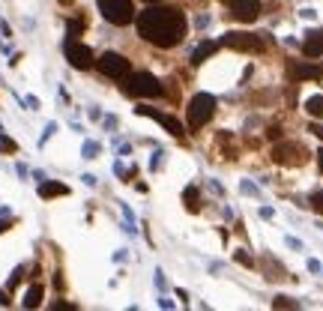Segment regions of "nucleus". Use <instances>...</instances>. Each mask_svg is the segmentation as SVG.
<instances>
[{
  "label": "nucleus",
  "mask_w": 323,
  "mask_h": 311,
  "mask_svg": "<svg viewBox=\"0 0 323 311\" xmlns=\"http://www.w3.org/2000/svg\"><path fill=\"white\" fill-rule=\"evenodd\" d=\"M54 311H75V306H69V303H57Z\"/></svg>",
  "instance_id": "5701e85b"
},
{
  "label": "nucleus",
  "mask_w": 323,
  "mask_h": 311,
  "mask_svg": "<svg viewBox=\"0 0 323 311\" xmlns=\"http://www.w3.org/2000/svg\"><path fill=\"white\" fill-rule=\"evenodd\" d=\"M15 150H18V144H15L12 138H3V135H0V153H15Z\"/></svg>",
  "instance_id": "6ab92c4d"
},
{
  "label": "nucleus",
  "mask_w": 323,
  "mask_h": 311,
  "mask_svg": "<svg viewBox=\"0 0 323 311\" xmlns=\"http://www.w3.org/2000/svg\"><path fill=\"white\" fill-rule=\"evenodd\" d=\"M309 132H315V135H318V138H323V126H312V129H309Z\"/></svg>",
  "instance_id": "b1692460"
},
{
  "label": "nucleus",
  "mask_w": 323,
  "mask_h": 311,
  "mask_svg": "<svg viewBox=\"0 0 323 311\" xmlns=\"http://www.w3.org/2000/svg\"><path fill=\"white\" fill-rule=\"evenodd\" d=\"M60 195H69V186H63V183H51V180H45V183H39V198H60Z\"/></svg>",
  "instance_id": "ddd939ff"
},
{
  "label": "nucleus",
  "mask_w": 323,
  "mask_h": 311,
  "mask_svg": "<svg viewBox=\"0 0 323 311\" xmlns=\"http://www.w3.org/2000/svg\"><path fill=\"white\" fill-rule=\"evenodd\" d=\"M306 111H309V117L323 120V96H312V99L306 102Z\"/></svg>",
  "instance_id": "dca6fc26"
},
{
  "label": "nucleus",
  "mask_w": 323,
  "mask_h": 311,
  "mask_svg": "<svg viewBox=\"0 0 323 311\" xmlns=\"http://www.w3.org/2000/svg\"><path fill=\"white\" fill-rule=\"evenodd\" d=\"M60 3H63V6H69V3H72V0H60Z\"/></svg>",
  "instance_id": "cd10ccee"
},
{
  "label": "nucleus",
  "mask_w": 323,
  "mask_h": 311,
  "mask_svg": "<svg viewBox=\"0 0 323 311\" xmlns=\"http://www.w3.org/2000/svg\"><path fill=\"white\" fill-rule=\"evenodd\" d=\"M24 309H39L42 306V285H33V288H27V294H24V303H21Z\"/></svg>",
  "instance_id": "2eb2a0df"
},
{
  "label": "nucleus",
  "mask_w": 323,
  "mask_h": 311,
  "mask_svg": "<svg viewBox=\"0 0 323 311\" xmlns=\"http://www.w3.org/2000/svg\"><path fill=\"white\" fill-rule=\"evenodd\" d=\"M225 3H228V0H225Z\"/></svg>",
  "instance_id": "c756f323"
},
{
  "label": "nucleus",
  "mask_w": 323,
  "mask_h": 311,
  "mask_svg": "<svg viewBox=\"0 0 323 311\" xmlns=\"http://www.w3.org/2000/svg\"><path fill=\"white\" fill-rule=\"evenodd\" d=\"M0 306H9V294H3V291H0Z\"/></svg>",
  "instance_id": "393cba45"
},
{
  "label": "nucleus",
  "mask_w": 323,
  "mask_h": 311,
  "mask_svg": "<svg viewBox=\"0 0 323 311\" xmlns=\"http://www.w3.org/2000/svg\"><path fill=\"white\" fill-rule=\"evenodd\" d=\"M228 6H231V15L246 24L261 15V0H228Z\"/></svg>",
  "instance_id": "9d476101"
},
{
  "label": "nucleus",
  "mask_w": 323,
  "mask_h": 311,
  "mask_svg": "<svg viewBox=\"0 0 323 311\" xmlns=\"http://www.w3.org/2000/svg\"><path fill=\"white\" fill-rule=\"evenodd\" d=\"M273 162L276 165H288V168H297V165H306L309 162V150L303 144H294V141H282L273 147Z\"/></svg>",
  "instance_id": "7ed1b4c3"
},
{
  "label": "nucleus",
  "mask_w": 323,
  "mask_h": 311,
  "mask_svg": "<svg viewBox=\"0 0 323 311\" xmlns=\"http://www.w3.org/2000/svg\"><path fill=\"white\" fill-rule=\"evenodd\" d=\"M273 309H300L291 297H276V303H273Z\"/></svg>",
  "instance_id": "a211bd4d"
},
{
  "label": "nucleus",
  "mask_w": 323,
  "mask_h": 311,
  "mask_svg": "<svg viewBox=\"0 0 323 311\" xmlns=\"http://www.w3.org/2000/svg\"><path fill=\"white\" fill-rule=\"evenodd\" d=\"M312 210H315L318 216H323V192H315V195H312Z\"/></svg>",
  "instance_id": "aec40b11"
},
{
  "label": "nucleus",
  "mask_w": 323,
  "mask_h": 311,
  "mask_svg": "<svg viewBox=\"0 0 323 311\" xmlns=\"http://www.w3.org/2000/svg\"><path fill=\"white\" fill-rule=\"evenodd\" d=\"M318 162H321V171H323V150L318 153Z\"/></svg>",
  "instance_id": "bb28decb"
},
{
  "label": "nucleus",
  "mask_w": 323,
  "mask_h": 311,
  "mask_svg": "<svg viewBox=\"0 0 323 311\" xmlns=\"http://www.w3.org/2000/svg\"><path fill=\"white\" fill-rule=\"evenodd\" d=\"M234 258H237V264H243V267H255V261H252V258L246 255V252H237Z\"/></svg>",
  "instance_id": "412c9836"
},
{
  "label": "nucleus",
  "mask_w": 323,
  "mask_h": 311,
  "mask_svg": "<svg viewBox=\"0 0 323 311\" xmlns=\"http://www.w3.org/2000/svg\"><path fill=\"white\" fill-rule=\"evenodd\" d=\"M303 54L306 57H321L323 54V30H312L303 42Z\"/></svg>",
  "instance_id": "f8f14e48"
},
{
  "label": "nucleus",
  "mask_w": 323,
  "mask_h": 311,
  "mask_svg": "<svg viewBox=\"0 0 323 311\" xmlns=\"http://www.w3.org/2000/svg\"><path fill=\"white\" fill-rule=\"evenodd\" d=\"M138 33L159 45V48H174L186 36V15L174 6H150L138 15Z\"/></svg>",
  "instance_id": "f257e3e1"
},
{
  "label": "nucleus",
  "mask_w": 323,
  "mask_h": 311,
  "mask_svg": "<svg viewBox=\"0 0 323 311\" xmlns=\"http://www.w3.org/2000/svg\"><path fill=\"white\" fill-rule=\"evenodd\" d=\"M222 45H228L231 51H246V54H258V51H264L261 36L246 33V30H231V33H225V36H222Z\"/></svg>",
  "instance_id": "20e7f679"
},
{
  "label": "nucleus",
  "mask_w": 323,
  "mask_h": 311,
  "mask_svg": "<svg viewBox=\"0 0 323 311\" xmlns=\"http://www.w3.org/2000/svg\"><path fill=\"white\" fill-rule=\"evenodd\" d=\"M186 210H189V213H198V210H201V198H198V189H195V186L186 189Z\"/></svg>",
  "instance_id": "f3484780"
},
{
  "label": "nucleus",
  "mask_w": 323,
  "mask_h": 311,
  "mask_svg": "<svg viewBox=\"0 0 323 311\" xmlns=\"http://www.w3.org/2000/svg\"><path fill=\"white\" fill-rule=\"evenodd\" d=\"M99 12H102L111 24H117V27H126V24L135 18L132 0H99Z\"/></svg>",
  "instance_id": "39448f33"
},
{
  "label": "nucleus",
  "mask_w": 323,
  "mask_h": 311,
  "mask_svg": "<svg viewBox=\"0 0 323 311\" xmlns=\"http://www.w3.org/2000/svg\"><path fill=\"white\" fill-rule=\"evenodd\" d=\"M66 60L75 66V69H90L96 60H93V51L87 48V45H81V42H75V39H69L66 42Z\"/></svg>",
  "instance_id": "6e6552de"
},
{
  "label": "nucleus",
  "mask_w": 323,
  "mask_h": 311,
  "mask_svg": "<svg viewBox=\"0 0 323 311\" xmlns=\"http://www.w3.org/2000/svg\"><path fill=\"white\" fill-rule=\"evenodd\" d=\"M6 228H9V222H3V219H0V234H3Z\"/></svg>",
  "instance_id": "a878e982"
},
{
  "label": "nucleus",
  "mask_w": 323,
  "mask_h": 311,
  "mask_svg": "<svg viewBox=\"0 0 323 311\" xmlns=\"http://www.w3.org/2000/svg\"><path fill=\"white\" fill-rule=\"evenodd\" d=\"M267 135H270L273 141H279V138H282V126H270V132H267Z\"/></svg>",
  "instance_id": "4be33fe9"
},
{
  "label": "nucleus",
  "mask_w": 323,
  "mask_h": 311,
  "mask_svg": "<svg viewBox=\"0 0 323 311\" xmlns=\"http://www.w3.org/2000/svg\"><path fill=\"white\" fill-rule=\"evenodd\" d=\"M144 3H162V0H144Z\"/></svg>",
  "instance_id": "c85d7f7f"
},
{
  "label": "nucleus",
  "mask_w": 323,
  "mask_h": 311,
  "mask_svg": "<svg viewBox=\"0 0 323 311\" xmlns=\"http://www.w3.org/2000/svg\"><path fill=\"white\" fill-rule=\"evenodd\" d=\"M288 78L297 84V81H321L323 69L321 66H312V63H300V60H291L288 63Z\"/></svg>",
  "instance_id": "1a4fd4ad"
},
{
  "label": "nucleus",
  "mask_w": 323,
  "mask_h": 311,
  "mask_svg": "<svg viewBox=\"0 0 323 311\" xmlns=\"http://www.w3.org/2000/svg\"><path fill=\"white\" fill-rule=\"evenodd\" d=\"M213 114H216V96H210V93H198V96L189 102V108H186L189 129H201V126H207V123L213 120Z\"/></svg>",
  "instance_id": "f03ea898"
},
{
  "label": "nucleus",
  "mask_w": 323,
  "mask_h": 311,
  "mask_svg": "<svg viewBox=\"0 0 323 311\" xmlns=\"http://www.w3.org/2000/svg\"><path fill=\"white\" fill-rule=\"evenodd\" d=\"M126 93H132V96H159L162 93V84L150 72H135L126 81Z\"/></svg>",
  "instance_id": "0eeeda50"
},
{
  "label": "nucleus",
  "mask_w": 323,
  "mask_h": 311,
  "mask_svg": "<svg viewBox=\"0 0 323 311\" xmlns=\"http://www.w3.org/2000/svg\"><path fill=\"white\" fill-rule=\"evenodd\" d=\"M96 66H99V72L102 75H108V78H129V72H132V66H129V60L123 57V54H117V51H105L99 60H96Z\"/></svg>",
  "instance_id": "423d86ee"
},
{
  "label": "nucleus",
  "mask_w": 323,
  "mask_h": 311,
  "mask_svg": "<svg viewBox=\"0 0 323 311\" xmlns=\"http://www.w3.org/2000/svg\"><path fill=\"white\" fill-rule=\"evenodd\" d=\"M216 48H219V42H201V45L192 51V63H195V66H201L207 57H213V54H216Z\"/></svg>",
  "instance_id": "4468645a"
},
{
  "label": "nucleus",
  "mask_w": 323,
  "mask_h": 311,
  "mask_svg": "<svg viewBox=\"0 0 323 311\" xmlns=\"http://www.w3.org/2000/svg\"><path fill=\"white\" fill-rule=\"evenodd\" d=\"M138 114H144V117H153V120H159L171 135H177V138H183V123H177L174 117H168V114H159V111H153V108H138Z\"/></svg>",
  "instance_id": "9b49d317"
}]
</instances>
